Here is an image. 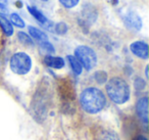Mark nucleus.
I'll list each match as a JSON object with an SVG mask.
<instances>
[{
  "label": "nucleus",
  "mask_w": 149,
  "mask_h": 140,
  "mask_svg": "<svg viewBox=\"0 0 149 140\" xmlns=\"http://www.w3.org/2000/svg\"><path fill=\"white\" fill-rule=\"evenodd\" d=\"M105 102V95L100 89L95 87L84 89L80 95V103L82 108L91 115L99 113L104 107Z\"/></svg>",
  "instance_id": "f257e3e1"
},
{
  "label": "nucleus",
  "mask_w": 149,
  "mask_h": 140,
  "mask_svg": "<svg viewBox=\"0 0 149 140\" xmlns=\"http://www.w3.org/2000/svg\"><path fill=\"white\" fill-rule=\"evenodd\" d=\"M105 89L108 97L118 104H123L130 98V87L128 83L120 77L110 79L106 83Z\"/></svg>",
  "instance_id": "f03ea898"
},
{
  "label": "nucleus",
  "mask_w": 149,
  "mask_h": 140,
  "mask_svg": "<svg viewBox=\"0 0 149 140\" xmlns=\"http://www.w3.org/2000/svg\"><path fill=\"white\" fill-rule=\"evenodd\" d=\"M74 57L87 71H90L97 64V55L91 47L80 45L74 49Z\"/></svg>",
  "instance_id": "7ed1b4c3"
},
{
  "label": "nucleus",
  "mask_w": 149,
  "mask_h": 140,
  "mask_svg": "<svg viewBox=\"0 0 149 140\" xmlns=\"http://www.w3.org/2000/svg\"><path fill=\"white\" fill-rule=\"evenodd\" d=\"M9 66L15 74L26 75L32 68V60L26 52H17L11 56Z\"/></svg>",
  "instance_id": "20e7f679"
},
{
  "label": "nucleus",
  "mask_w": 149,
  "mask_h": 140,
  "mask_svg": "<svg viewBox=\"0 0 149 140\" xmlns=\"http://www.w3.org/2000/svg\"><path fill=\"white\" fill-rule=\"evenodd\" d=\"M125 26L131 31H139L142 28V20L134 11H129L124 17Z\"/></svg>",
  "instance_id": "39448f33"
},
{
  "label": "nucleus",
  "mask_w": 149,
  "mask_h": 140,
  "mask_svg": "<svg viewBox=\"0 0 149 140\" xmlns=\"http://www.w3.org/2000/svg\"><path fill=\"white\" fill-rule=\"evenodd\" d=\"M130 49L133 52V54H135L137 57L142 58V60H147L148 58V45L145 42H133L130 46Z\"/></svg>",
  "instance_id": "423d86ee"
},
{
  "label": "nucleus",
  "mask_w": 149,
  "mask_h": 140,
  "mask_svg": "<svg viewBox=\"0 0 149 140\" xmlns=\"http://www.w3.org/2000/svg\"><path fill=\"white\" fill-rule=\"evenodd\" d=\"M136 111L138 117L145 124H147V121H148V98L146 96L142 97L137 101Z\"/></svg>",
  "instance_id": "0eeeda50"
},
{
  "label": "nucleus",
  "mask_w": 149,
  "mask_h": 140,
  "mask_svg": "<svg viewBox=\"0 0 149 140\" xmlns=\"http://www.w3.org/2000/svg\"><path fill=\"white\" fill-rule=\"evenodd\" d=\"M44 64L52 69H62L64 66V60L63 58L59 56H53V55H46L44 57Z\"/></svg>",
  "instance_id": "6e6552de"
},
{
  "label": "nucleus",
  "mask_w": 149,
  "mask_h": 140,
  "mask_svg": "<svg viewBox=\"0 0 149 140\" xmlns=\"http://www.w3.org/2000/svg\"><path fill=\"white\" fill-rule=\"evenodd\" d=\"M27 8H28V10H29V13H31L32 17L35 18L39 23L42 24V25H44L45 27H49L50 25L52 26V23H50V22L47 20V18H46L41 11L38 10L36 7H32V6H29V5H28Z\"/></svg>",
  "instance_id": "1a4fd4ad"
},
{
  "label": "nucleus",
  "mask_w": 149,
  "mask_h": 140,
  "mask_svg": "<svg viewBox=\"0 0 149 140\" xmlns=\"http://www.w3.org/2000/svg\"><path fill=\"white\" fill-rule=\"evenodd\" d=\"M28 30H29L30 35H31L35 40H37V41L44 42V41H47L48 40L47 35H46L43 31H41V30L33 27V26H29V27H28Z\"/></svg>",
  "instance_id": "9d476101"
},
{
  "label": "nucleus",
  "mask_w": 149,
  "mask_h": 140,
  "mask_svg": "<svg viewBox=\"0 0 149 140\" xmlns=\"http://www.w3.org/2000/svg\"><path fill=\"white\" fill-rule=\"evenodd\" d=\"M0 27L2 29L3 33L6 36H11L13 34V27L8 19H6L3 15H0Z\"/></svg>",
  "instance_id": "9b49d317"
},
{
  "label": "nucleus",
  "mask_w": 149,
  "mask_h": 140,
  "mask_svg": "<svg viewBox=\"0 0 149 140\" xmlns=\"http://www.w3.org/2000/svg\"><path fill=\"white\" fill-rule=\"evenodd\" d=\"M68 62H70V68H72V72H74L76 75H81L82 71H83V66H82L81 64L78 62L77 58L72 55H68Z\"/></svg>",
  "instance_id": "f8f14e48"
},
{
  "label": "nucleus",
  "mask_w": 149,
  "mask_h": 140,
  "mask_svg": "<svg viewBox=\"0 0 149 140\" xmlns=\"http://www.w3.org/2000/svg\"><path fill=\"white\" fill-rule=\"evenodd\" d=\"M98 140H120V137L116 132L106 130L100 133Z\"/></svg>",
  "instance_id": "ddd939ff"
},
{
  "label": "nucleus",
  "mask_w": 149,
  "mask_h": 140,
  "mask_svg": "<svg viewBox=\"0 0 149 140\" xmlns=\"http://www.w3.org/2000/svg\"><path fill=\"white\" fill-rule=\"evenodd\" d=\"M40 49L42 52L46 53L47 55H52V54L55 52L53 45L51 43H49L48 41H44V42H40Z\"/></svg>",
  "instance_id": "4468645a"
},
{
  "label": "nucleus",
  "mask_w": 149,
  "mask_h": 140,
  "mask_svg": "<svg viewBox=\"0 0 149 140\" xmlns=\"http://www.w3.org/2000/svg\"><path fill=\"white\" fill-rule=\"evenodd\" d=\"M10 23L13 24L15 27L21 28V29L22 28H25V26H26L25 22L23 21V19H22V18L15 13H13L10 15Z\"/></svg>",
  "instance_id": "2eb2a0df"
},
{
  "label": "nucleus",
  "mask_w": 149,
  "mask_h": 140,
  "mask_svg": "<svg viewBox=\"0 0 149 140\" xmlns=\"http://www.w3.org/2000/svg\"><path fill=\"white\" fill-rule=\"evenodd\" d=\"M17 39L24 45H27V46L33 45V41H32L31 37L29 35H27L26 33H24V32H19L17 33Z\"/></svg>",
  "instance_id": "dca6fc26"
},
{
  "label": "nucleus",
  "mask_w": 149,
  "mask_h": 140,
  "mask_svg": "<svg viewBox=\"0 0 149 140\" xmlns=\"http://www.w3.org/2000/svg\"><path fill=\"white\" fill-rule=\"evenodd\" d=\"M58 1L65 8H72V7L77 6L78 3L80 2V0H58Z\"/></svg>",
  "instance_id": "f3484780"
},
{
  "label": "nucleus",
  "mask_w": 149,
  "mask_h": 140,
  "mask_svg": "<svg viewBox=\"0 0 149 140\" xmlns=\"http://www.w3.org/2000/svg\"><path fill=\"white\" fill-rule=\"evenodd\" d=\"M55 32L59 35H63L68 32V26L65 23H58L55 26Z\"/></svg>",
  "instance_id": "a211bd4d"
},
{
  "label": "nucleus",
  "mask_w": 149,
  "mask_h": 140,
  "mask_svg": "<svg viewBox=\"0 0 149 140\" xmlns=\"http://www.w3.org/2000/svg\"><path fill=\"white\" fill-rule=\"evenodd\" d=\"M95 79H96V81H97V83H100V84H102V83H104L106 80H107L106 73L102 72V71H99V72H97L95 74Z\"/></svg>",
  "instance_id": "6ab92c4d"
},
{
  "label": "nucleus",
  "mask_w": 149,
  "mask_h": 140,
  "mask_svg": "<svg viewBox=\"0 0 149 140\" xmlns=\"http://www.w3.org/2000/svg\"><path fill=\"white\" fill-rule=\"evenodd\" d=\"M134 86L137 90H142V89H144V87L146 86V83H145V81L143 80L142 78H136L134 82Z\"/></svg>",
  "instance_id": "aec40b11"
},
{
  "label": "nucleus",
  "mask_w": 149,
  "mask_h": 140,
  "mask_svg": "<svg viewBox=\"0 0 149 140\" xmlns=\"http://www.w3.org/2000/svg\"><path fill=\"white\" fill-rule=\"evenodd\" d=\"M7 13H8V9H7L6 7L0 6V15H3V17H5V15H7Z\"/></svg>",
  "instance_id": "412c9836"
},
{
  "label": "nucleus",
  "mask_w": 149,
  "mask_h": 140,
  "mask_svg": "<svg viewBox=\"0 0 149 140\" xmlns=\"http://www.w3.org/2000/svg\"><path fill=\"white\" fill-rule=\"evenodd\" d=\"M7 4H8V0H0V6L6 7Z\"/></svg>",
  "instance_id": "4be33fe9"
},
{
  "label": "nucleus",
  "mask_w": 149,
  "mask_h": 140,
  "mask_svg": "<svg viewBox=\"0 0 149 140\" xmlns=\"http://www.w3.org/2000/svg\"><path fill=\"white\" fill-rule=\"evenodd\" d=\"M135 140H147V138L144 137V136H142V135H139L135 138Z\"/></svg>",
  "instance_id": "5701e85b"
},
{
  "label": "nucleus",
  "mask_w": 149,
  "mask_h": 140,
  "mask_svg": "<svg viewBox=\"0 0 149 140\" xmlns=\"http://www.w3.org/2000/svg\"><path fill=\"white\" fill-rule=\"evenodd\" d=\"M15 6L19 7V8H22V7H23V3H22V1H17V2H15Z\"/></svg>",
  "instance_id": "b1692460"
},
{
  "label": "nucleus",
  "mask_w": 149,
  "mask_h": 140,
  "mask_svg": "<svg viewBox=\"0 0 149 140\" xmlns=\"http://www.w3.org/2000/svg\"><path fill=\"white\" fill-rule=\"evenodd\" d=\"M146 78H148V66H146Z\"/></svg>",
  "instance_id": "393cba45"
},
{
  "label": "nucleus",
  "mask_w": 149,
  "mask_h": 140,
  "mask_svg": "<svg viewBox=\"0 0 149 140\" xmlns=\"http://www.w3.org/2000/svg\"><path fill=\"white\" fill-rule=\"evenodd\" d=\"M41 1H44V2H46V1H48V0H41Z\"/></svg>",
  "instance_id": "a878e982"
}]
</instances>
